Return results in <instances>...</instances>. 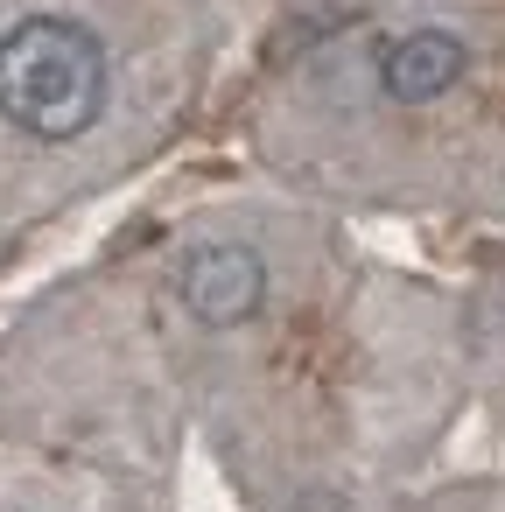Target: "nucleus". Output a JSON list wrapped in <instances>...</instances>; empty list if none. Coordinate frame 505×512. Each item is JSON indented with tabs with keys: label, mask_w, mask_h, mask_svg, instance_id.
Returning a JSON list of instances; mask_svg holds the SVG:
<instances>
[{
	"label": "nucleus",
	"mask_w": 505,
	"mask_h": 512,
	"mask_svg": "<svg viewBox=\"0 0 505 512\" xmlns=\"http://www.w3.org/2000/svg\"><path fill=\"white\" fill-rule=\"evenodd\" d=\"M106 43L71 15H29L0 36V120L29 141H78L106 113Z\"/></svg>",
	"instance_id": "obj_1"
},
{
	"label": "nucleus",
	"mask_w": 505,
	"mask_h": 512,
	"mask_svg": "<svg viewBox=\"0 0 505 512\" xmlns=\"http://www.w3.org/2000/svg\"><path fill=\"white\" fill-rule=\"evenodd\" d=\"M176 295H183V309H190L204 330H232V323H246V316L267 302V267H260V253L239 246V239H204V246L183 253Z\"/></svg>",
	"instance_id": "obj_2"
},
{
	"label": "nucleus",
	"mask_w": 505,
	"mask_h": 512,
	"mask_svg": "<svg viewBox=\"0 0 505 512\" xmlns=\"http://www.w3.org/2000/svg\"><path fill=\"white\" fill-rule=\"evenodd\" d=\"M456 78H463V43H456L449 29H414V36H400V43L386 50V64H379V85H386V99H400V106H428V99H442Z\"/></svg>",
	"instance_id": "obj_3"
}]
</instances>
